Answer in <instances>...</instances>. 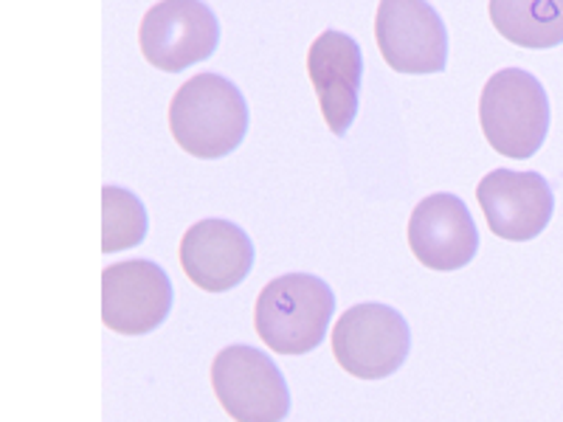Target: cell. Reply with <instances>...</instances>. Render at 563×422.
<instances>
[{
	"mask_svg": "<svg viewBox=\"0 0 563 422\" xmlns=\"http://www.w3.org/2000/svg\"><path fill=\"white\" fill-rule=\"evenodd\" d=\"M335 296L313 274H282L271 279L254 304V330L279 355H308L324 344Z\"/></svg>",
	"mask_w": 563,
	"mask_h": 422,
	"instance_id": "cell-2",
	"label": "cell"
},
{
	"mask_svg": "<svg viewBox=\"0 0 563 422\" xmlns=\"http://www.w3.org/2000/svg\"><path fill=\"white\" fill-rule=\"evenodd\" d=\"M254 243L231 220H200L180 240V268L206 293L238 288L254 268Z\"/></svg>",
	"mask_w": 563,
	"mask_h": 422,
	"instance_id": "cell-12",
	"label": "cell"
},
{
	"mask_svg": "<svg viewBox=\"0 0 563 422\" xmlns=\"http://www.w3.org/2000/svg\"><path fill=\"white\" fill-rule=\"evenodd\" d=\"M485 220L496 237L507 243H530L544 234L555 211V195L544 175L493 169L476 186Z\"/></svg>",
	"mask_w": 563,
	"mask_h": 422,
	"instance_id": "cell-9",
	"label": "cell"
},
{
	"mask_svg": "<svg viewBox=\"0 0 563 422\" xmlns=\"http://www.w3.org/2000/svg\"><path fill=\"white\" fill-rule=\"evenodd\" d=\"M308 77L330 133L339 138L350 133L358 115V93L364 82L361 45L344 32H321L308 52Z\"/></svg>",
	"mask_w": 563,
	"mask_h": 422,
	"instance_id": "cell-11",
	"label": "cell"
},
{
	"mask_svg": "<svg viewBox=\"0 0 563 422\" xmlns=\"http://www.w3.org/2000/svg\"><path fill=\"white\" fill-rule=\"evenodd\" d=\"M375 40L397 74H442L449 65V32L429 0H380Z\"/></svg>",
	"mask_w": 563,
	"mask_h": 422,
	"instance_id": "cell-7",
	"label": "cell"
},
{
	"mask_svg": "<svg viewBox=\"0 0 563 422\" xmlns=\"http://www.w3.org/2000/svg\"><path fill=\"white\" fill-rule=\"evenodd\" d=\"M479 124L487 144L512 160H527L550 133V99L544 85L525 68L496 70L482 88Z\"/></svg>",
	"mask_w": 563,
	"mask_h": 422,
	"instance_id": "cell-3",
	"label": "cell"
},
{
	"mask_svg": "<svg viewBox=\"0 0 563 422\" xmlns=\"http://www.w3.org/2000/svg\"><path fill=\"white\" fill-rule=\"evenodd\" d=\"M211 389L234 422H282L290 414L288 384L256 346L220 349L211 360Z\"/></svg>",
	"mask_w": 563,
	"mask_h": 422,
	"instance_id": "cell-5",
	"label": "cell"
},
{
	"mask_svg": "<svg viewBox=\"0 0 563 422\" xmlns=\"http://www.w3.org/2000/svg\"><path fill=\"white\" fill-rule=\"evenodd\" d=\"M249 104L240 88L220 74H198L175 90L169 130L184 153L195 158H225L249 133Z\"/></svg>",
	"mask_w": 563,
	"mask_h": 422,
	"instance_id": "cell-1",
	"label": "cell"
},
{
	"mask_svg": "<svg viewBox=\"0 0 563 422\" xmlns=\"http://www.w3.org/2000/svg\"><path fill=\"white\" fill-rule=\"evenodd\" d=\"M141 54L164 74L203 63L220 45V23L203 0H161L141 18Z\"/></svg>",
	"mask_w": 563,
	"mask_h": 422,
	"instance_id": "cell-6",
	"label": "cell"
},
{
	"mask_svg": "<svg viewBox=\"0 0 563 422\" xmlns=\"http://www.w3.org/2000/svg\"><path fill=\"white\" fill-rule=\"evenodd\" d=\"M493 29L521 48H555L563 43V0H490Z\"/></svg>",
	"mask_w": 563,
	"mask_h": 422,
	"instance_id": "cell-13",
	"label": "cell"
},
{
	"mask_svg": "<svg viewBox=\"0 0 563 422\" xmlns=\"http://www.w3.org/2000/svg\"><path fill=\"white\" fill-rule=\"evenodd\" d=\"M147 229V209L130 189L102 186V254L135 248L144 243Z\"/></svg>",
	"mask_w": 563,
	"mask_h": 422,
	"instance_id": "cell-14",
	"label": "cell"
},
{
	"mask_svg": "<svg viewBox=\"0 0 563 422\" xmlns=\"http://www.w3.org/2000/svg\"><path fill=\"white\" fill-rule=\"evenodd\" d=\"M173 279L158 263L124 259L102 270V321L119 335H147L173 313Z\"/></svg>",
	"mask_w": 563,
	"mask_h": 422,
	"instance_id": "cell-8",
	"label": "cell"
},
{
	"mask_svg": "<svg viewBox=\"0 0 563 422\" xmlns=\"http://www.w3.org/2000/svg\"><path fill=\"white\" fill-rule=\"evenodd\" d=\"M411 352V330L389 304L364 301L346 310L333 326V355L358 380L391 378Z\"/></svg>",
	"mask_w": 563,
	"mask_h": 422,
	"instance_id": "cell-4",
	"label": "cell"
},
{
	"mask_svg": "<svg viewBox=\"0 0 563 422\" xmlns=\"http://www.w3.org/2000/svg\"><path fill=\"white\" fill-rule=\"evenodd\" d=\"M409 248L429 270H460L479 251V229L456 195L437 192L415 206L409 218Z\"/></svg>",
	"mask_w": 563,
	"mask_h": 422,
	"instance_id": "cell-10",
	"label": "cell"
}]
</instances>
